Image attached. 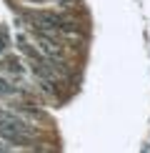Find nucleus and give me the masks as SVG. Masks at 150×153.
<instances>
[{
    "instance_id": "1",
    "label": "nucleus",
    "mask_w": 150,
    "mask_h": 153,
    "mask_svg": "<svg viewBox=\"0 0 150 153\" xmlns=\"http://www.w3.org/2000/svg\"><path fill=\"white\" fill-rule=\"evenodd\" d=\"M38 136V131L33 128L30 120H25L20 113L15 111H0V138L10 146L25 148V146H33Z\"/></svg>"
},
{
    "instance_id": "3",
    "label": "nucleus",
    "mask_w": 150,
    "mask_h": 153,
    "mask_svg": "<svg viewBox=\"0 0 150 153\" xmlns=\"http://www.w3.org/2000/svg\"><path fill=\"white\" fill-rule=\"evenodd\" d=\"M5 48V35H3V30H0V50Z\"/></svg>"
},
{
    "instance_id": "2",
    "label": "nucleus",
    "mask_w": 150,
    "mask_h": 153,
    "mask_svg": "<svg viewBox=\"0 0 150 153\" xmlns=\"http://www.w3.org/2000/svg\"><path fill=\"white\" fill-rule=\"evenodd\" d=\"M25 18L30 20V28L35 33H48V35H55V38L60 33H75L78 30L68 15L55 13V10H33V13H25Z\"/></svg>"
}]
</instances>
